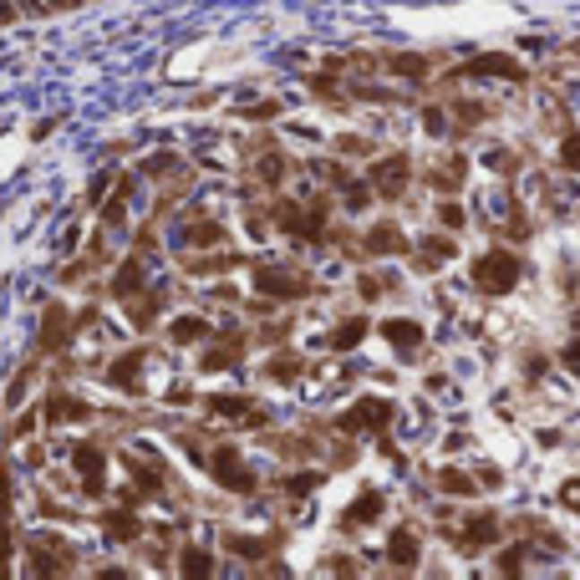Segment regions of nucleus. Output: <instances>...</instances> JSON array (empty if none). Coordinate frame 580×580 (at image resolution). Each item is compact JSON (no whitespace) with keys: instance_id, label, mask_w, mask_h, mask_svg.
I'll return each mask as SVG.
<instances>
[{"instance_id":"obj_18","label":"nucleus","mask_w":580,"mask_h":580,"mask_svg":"<svg viewBox=\"0 0 580 580\" xmlns=\"http://www.w3.org/2000/svg\"><path fill=\"white\" fill-rule=\"evenodd\" d=\"M565 169H580V138L565 143Z\"/></svg>"},{"instance_id":"obj_7","label":"nucleus","mask_w":580,"mask_h":580,"mask_svg":"<svg viewBox=\"0 0 580 580\" xmlns=\"http://www.w3.org/2000/svg\"><path fill=\"white\" fill-rule=\"evenodd\" d=\"M393 565H412L418 560V540H412V534H393Z\"/></svg>"},{"instance_id":"obj_8","label":"nucleus","mask_w":580,"mask_h":580,"mask_svg":"<svg viewBox=\"0 0 580 580\" xmlns=\"http://www.w3.org/2000/svg\"><path fill=\"white\" fill-rule=\"evenodd\" d=\"M108 534L112 540H133V534H138V519L133 515H108Z\"/></svg>"},{"instance_id":"obj_9","label":"nucleus","mask_w":580,"mask_h":580,"mask_svg":"<svg viewBox=\"0 0 580 580\" xmlns=\"http://www.w3.org/2000/svg\"><path fill=\"white\" fill-rule=\"evenodd\" d=\"M138 367H143V351H127V357L112 367V382H133V377H138Z\"/></svg>"},{"instance_id":"obj_19","label":"nucleus","mask_w":580,"mask_h":580,"mask_svg":"<svg viewBox=\"0 0 580 580\" xmlns=\"http://www.w3.org/2000/svg\"><path fill=\"white\" fill-rule=\"evenodd\" d=\"M565 367H570V372H580V342L565 346Z\"/></svg>"},{"instance_id":"obj_12","label":"nucleus","mask_w":580,"mask_h":580,"mask_svg":"<svg viewBox=\"0 0 580 580\" xmlns=\"http://www.w3.org/2000/svg\"><path fill=\"white\" fill-rule=\"evenodd\" d=\"M377 509H382V494H361V504H351V519H377Z\"/></svg>"},{"instance_id":"obj_1","label":"nucleus","mask_w":580,"mask_h":580,"mask_svg":"<svg viewBox=\"0 0 580 580\" xmlns=\"http://www.w3.org/2000/svg\"><path fill=\"white\" fill-rule=\"evenodd\" d=\"M473 285L489 290V296H504V290H515L519 285V260L509 250H489L479 265H473Z\"/></svg>"},{"instance_id":"obj_11","label":"nucleus","mask_w":580,"mask_h":580,"mask_svg":"<svg viewBox=\"0 0 580 580\" xmlns=\"http://www.w3.org/2000/svg\"><path fill=\"white\" fill-rule=\"evenodd\" d=\"M361 331H367V321H361V316H357V321H346V326L336 331V342H331V346H336V351H346V346H351V342H361Z\"/></svg>"},{"instance_id":"obj_15","label":"nucleus","mask_w":580,"mask_h":580,"mask_svg":"<svg viewBox=\"0 0 580 580\" xmlns=\"http://www.w3.org/2000/svg\"><path fill=\"white\" fill-rule=\"evenodd\" d=\"M173 336H178V342H194V336H204V321H178Z\"/></svg>"},{"instance_id":"obj_2","label":"nucleus","mask_w":580,"mask_h":580,"mask_svg":"<svg viewBox=\"0 0 580 580\" xmlns=\"http://www.w3.org/2000/svg\"><path fill=\"white\" fill-rule=\"evenodd\" d=\"M387 418H393V408L367 397V403H357V408L346 412V428H387Z\"/></svg>"},{"instance_id":"obj_13","label":"nucleus","mask_w":580,"mask_h":580,"mask_svg":"<svg viewBox=\"0 0 580 580\" xmlns=\"http://www.w3.org/2000/svg\"><path fill=\"white\" fill-rule=\"evenodd\" d=\"M260 290H281V296H290V290H300V281H285V275H270V270H260Z\"/></svg>"},{"instance_id":"obj_16","label":"nucleus","mask_w":580,"mask_h":580,"mask_svg":"<svg viewBox=\"0 0 580 580\" xmlns=\"http://www.w3.org/2000/svg\"><path fill=\"white\" fill-rule=\"evenodd\" d=\"M438 484H443V489H454V494H469V489H473V484H469V479H463V473H454V469L443 473Z\"/></svg>"},{"instance_id":"obj_6","label":"nucleus","mask_w":580,"mask_h":580,"mask_svg":"<svg viewBox=\"0 0 580 580\" xmlns=\"http://www.w3.org/2000/svg\"><path fill=\"white\" fill-rule=\"evenodd\" d=\"M72 458H77V469L87 473V489H97V473H102V454L82 443V448H77V454H72Z\"/></svg>"},{"instance_id":"obj_17","label":"nucleus","mask_w":580,"mask_h":580,"mask_svg":"<svg viewBox=\"0 0 580 580\" xmlns=\"http://www.w3.org/2000/svg\"><path fill=\"white\" fill-rule=\"evenodd\" d=\"M560 499H565V504H570V509L580 515V479H570V484L560 489Z\"/></svg>"},{"instance_id":"obj_14","label":"nucleus","mask_w":580,"mask_h":580,"mask_svg":"<svg viewBox=\"0 0 580 580\" xmlns=\"http://www.w3.org/2000/svg\"><path fill=\"white\" fill-rule=\"evenodd\" d=\"M184 570H188V576H209L214 565L204 560V550H188V555H184Z\"/></svg>"},{"instance_id":"obj_3","label":"nucleus","mask_w":580,"mask_h":580,"mask_svg":"<svg viewBox=\"0 0 580 580\" xmlns=\"http://www.w3.org/2000/svg\"><path fill=\"white\" fill-rule=\"evenodd\" d=\"M214 479H220L224 489H239V494H250L255 489V479L239 469V458H229V454H214Z\"/></svg>"},{"instance_id":"obj_10","label":"nucleus","mask_w":580,"mask_h":580,"mask_svg":"<svg viewBox=\"0 0 580 580\" xmlns=\"http://www.w3.org/2000/svg\"><path fill=\"white\" fill-rule=\"evenodd\" d=\"M372 250H403V235H393V224H377V235L367 239Z\"/></svg>"},{"instance_id":"obj_5","label":"nucleus","mask_w":580,"mask_h":580,"mask_svg":"<svg viewBox=\"0 0 580 580\" xmlns=\"http://www.w3.org/2000/svg\"><path fill=\"white\" fill-rule=\"evenodd\" d=\"M387 342L393 346H418L423 342V326H412V321H387Z\"/></svg>"},{"instance_id":"obj_4","label":"nucleus","mask_w":580,"mask_h":580,"mask_svg":"<svg viewBox=\"0 0 580 580\" xmlns=\"http://www.w3.org/2000/svg\"><path fill=\"white\" fill-rule=\"evenodd\" d=\"M377 194H403L408 184V158H387V163H377Z\"/></svg>"}]
</instances>
